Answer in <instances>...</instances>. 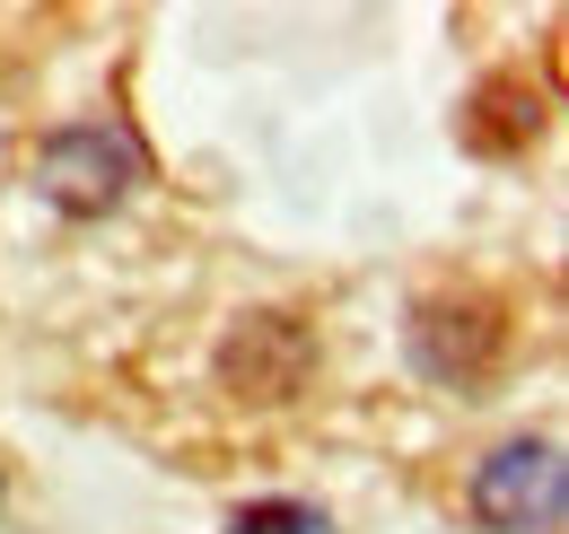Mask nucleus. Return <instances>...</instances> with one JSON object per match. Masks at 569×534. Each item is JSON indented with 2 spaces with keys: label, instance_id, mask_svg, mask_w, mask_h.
I'll return each instance as SVG.
<instances>
[{
  "label": "nucleus",
  "instance_id": "6",
  "mask_svg": "<svg viewBox=\"0 0 569 534\" xmlns=\"http://www.w3.org/2000/svg\"><path fill=\"white\" fill-rule=\"evenodd\" d=\"M228 534H325V508H307V500H254V508H237Z\"/></svg>",
  "mask_w": 569,
  "mask_h": 534
},
{
  "label": "nucleus",
  "instance_id": "3",
  "mask_svg": "<svg viewBox=\"0 0 569 534\" xmlns=\"http://www.w3.org/2000/svg\"><path fill=\"white\" fill-rule=\"evenodd\" d=\"M316 377V334L298 316H246L219 342V386L237 403H289Z\"/></svg>",
  "mask_w": 569,
  "mask_h": 534
},
{
  "label": "nucleus",
  "instance_id": "5",
  "mask_svg": "<svg viewBox=\"0 0 569 534\" xmlns=\"http://www.w3.org/2000/svg\"><path fill=\"white\" fill-rule=\"evenodd\" d=\"M456 132H465L473 158H517L526 140L543 132V88H535L526 70H491V79L465 97V123H456Z\"/></svg>",
  "mask_w": 569,
  "mask_h": 534
},
{
  "label": "nucleus",
  "instance_id": "4",
  "mask_svg": "<svg viewBox=\"0 0 569 534\" xmlns=\"http://www.w3.org/2000/svg\"><path fill=\"white\" fill-rule=\"evenodd\" d=\"M123 185H132V140L123 132L71 123V132L44 140V194L62 210H106V201H123Z\"/></svg>",
  "mask_w": 569,
  "mask_h": 534
},
{
  "label": "nucleus",
  "instance_id": "1",
  "mask_svg": "<svg viewBox=\"0 0 569 534\" xmlns=\"http://www.w3.org/2000/svg\"><path fill=\"white\" fill-rule=\"evenodd\" d=\"M499 350H508V307H499L491 289H429L412 298V359H421V377L438 386H482L499 368Z\"/></svg>",
  "mask_w": 569,
  "mask_h": 534
},
{
  "label": "nucleus",
  "instance_id": "2",
  "mask_svg": "<svg viewBox=\"0 0 569 534\" xmlns=\"http://www.w3.org/2000/svg\"><path fill=\"white\" fill-rule=\"evenodd\" d=\"M569 508V473L552 438H517L473 473V517L491 534H552Z\"/></svg>",
  "mask_w": 569,
  "mask_h": 534
}]
</instances>
